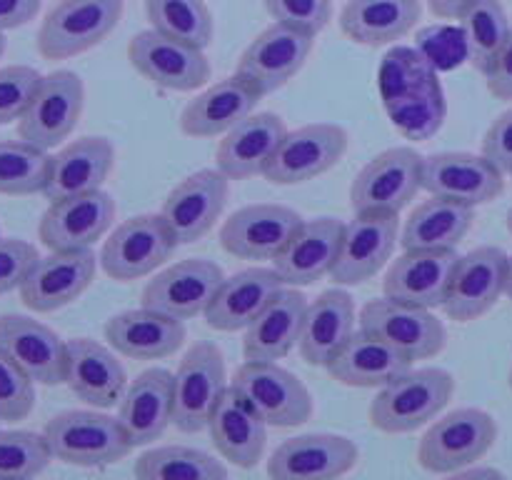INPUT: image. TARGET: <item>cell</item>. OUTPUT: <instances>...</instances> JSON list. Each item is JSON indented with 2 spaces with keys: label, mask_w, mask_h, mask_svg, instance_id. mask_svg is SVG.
Listing matches in <instances>:
<instances>
[{
  "label": "cell",
  "mask_w": 512,
  "mask_h": 480,
  "mask_svg": "<svg viewBox=\"0 0 512 480\" xmlns=\"http://www.w3.org/2000/svg\"><path fill=\"white\" fill-rule=\"evenodd\" d=\"M455 378L443 368H420L383 385L370 403V425L380 433L405 435L423 428L448 408Z\"/></svg>",
  "instance_id": "cell-1"
},
{
  "label": "cell",
  "mask_w": 512,
  "mask_h": 480,
  "mask_svg": "<svg viewBox=\"0 0 512 480\" xmlns=\"http://www.w3.org/2000/svg\"><path fill=\"white\" fill-rule=\"evenodd\" d=\"M43 435L53 458L78 468H105L128 458L133 443L118 418L93 410H65L48 420Z\"/></svg>",
  "instance_id": "cell-2"
},
{
  "label": "cell",
  "mask_w": 512,
  "mask_h": 480,
  "mask_svg": "<svg viewBox=\"0 0 512 480\" xmlns=\"http://www.w3.org/2000/svg\"><path fill=\"white\" fill-rule=\"evenodd\" d=\"M498 438V423L480 408H460L428 428L418 443V463L428 473L455 475L480 463Z\"/></svg>",
  "instance_id": "cell-3"
},
{
  "label": "cell",
  "mask_w": 512,
  "mask_h": 480,
  "mask_svg": "<svg viewBox=\"0 0 512 480\" xmlns=\"http://www.w3.org/2000/svg\"><path fill=\"white\" fill-rule=\"evenodd\" d=\"M123 18V0H60L38 30L45 60H68L103 43Z\"/></svg>",
  "instance_id": "cell-4"
},
{
  "label": "cell",
  "mask_w": 512,
  "mask_h": 480,
  "mask_svg": "<svg viewBox=\"0 0 512 480\" xmlns=\"http://www.w3.org/2000/svg\"><path fill=\"white\" fill-rule=\"evenodd\" d=\"M228 388L225 360L218 345L200 340L190 345L173 373V425L180 433H200L208 428L210 415L218 408Z\"/></svg>",
  "instance_id": "cell-5"
},
{
  "label": "cell",
  "mask_w": 512,
  "mask_h": 480,
  "mask_svg": "<svg viewBox=\"0 0 512 480\" xmlns=\"http://www.w3.org/2000/svg\"><path fill=\"white\" fill-rule=\"evenodd\" d=\"M233 385L270 428H298L313 418V395L303 380L268 360H245Z\"/></svg>",
  "instance_id": "cell-6"
},
{
  "label": "cell",
  "mask_w": 512,
  "mask_h": 480,
  "mask_svg": "<svg viewBox=\"0 0 512 480\" xmlns=\"http://www.w3.org/2000/svg\"><path fill=\"white\" fill-rule=\"evenodd\" d=\"M423 190V155L413 148H390L375 155L353 180V213L400 215Z\"/></svg>",
  "instance_id": "cell-7"
},
{
  "label": "cell",
  "mask_w": 512,
  "mask_h": 480,
  "mask_svg": "<svg viewBox=\"0 0 512 480\" xmlns=\"http://www.w3.org/2000/svg\"><path fill=\"white\" fill-rule=\"evenodd\" d=\"M178 240L170 233L163 215H135L123 220L100 250V268L118 283H133L155 273L173 258Z\"/></svg>",
  "instance_id": "cell-8"
},
{
  "label": "cell",
  "mask_w": 512,
  "mask_h": 480,
  "mask_svg": "<svg viewBox=\"0 0 512 480\" xmlns=\"http://www.w3.org/2000/svg\"><path fill=\"white\" fill-rule=\"evenodd\" d=\"M85 105V85L73 70H55L40 80L33 100L18 118V135L35 148H58L75 130Z\"/></svg>",
  "instance_id": "cell-9"
},
{
  "label": "cell",
  "mask_w": 512,
  "mask_h": 480,
  "mask_svg": "<svg viewBox=\"0 0 512 480\" xmlns=\"http://www.w3.org/2000/svg\"><path fill=\"white\" fill-rule=\"evenodd\" d=\"M360 330L385 340L410 360L435 358L448 345V330L438 315L393 298L370 300L360 310Z\"/></svg>",
  "instance_id": "cell-10"
},
{
  "label": "cell",
  "mask_w": 512,
  "mask_h": 480,
  "mask_svg": "<svg viewBox=\"0 0 512 480\" xmlns=\"http://www.w3.org/2000/svg\"><path fill=\"white\" fill-rule=\"evenodd\" d=\"M128 60L148 83L175 93H190L210 80V60L203 48L168 38L158 30H143L128 45Z\"/></svg>",
  "instance_id": "cell-11"
},
{
  "label": "cell",
  "mask_w": 512,
  "mask_h": 480,
  "mask_svg": "<svg viewBox=\"0 0 512 480\" xmlns=\"http://www.w3.org/2000/svg\"><path fill=\"white\" fill-rule=\"evenodd\" d=\"M508 265V253L495 245H483L460 255L443 303L445 315L455 323H473L490 313L500 295H505Z\"/></svg>",
  "instance_id": "cell-12"
},
{
  "label": "cell",
  "mask_w": 512,
  "mask_h": 480,
  "mask_svg": "<svg viewBox=\"0 0 512 480\" xmlns=\"http://www.w3.org/2000/svg\"><path fill=\"white\" fill-rule=\"evenodd\" d=\"M348 153V133L333 123H310L285 133L265 168V178L275 185H298L328 173Z\"/></svg>",
  "instance_id": "cell-13"
},
{
  "label": "cell",
  "mask_w": 512,
  "mask_h": 480,
  "mask_svg": "<svg viewBox=\"0 0 512 480\" xmlns=\"http://www.w3.org/2000/svg\"><path fill=\"white\" fill-rule=\"evenodd\" d=\"M98 255L85 250H50L35 260L28 278L20 285V300L35 313H55L90 288L98 270Z\"/></svg>",
  "instance_id": "cell-14"
},
{
  "label": "cell",
  "mask_w": 512,
  "mask_h": 480,
  "mask_svg": "<svg viewBox=\"0 0 512 480\" xmlns=\"http://www.w3.org/2000/svg\"><path fill=\"white\" fill-rule=\"evenodd\" d=\"M223 280V268L213 260L185 258L155 275L145 285L140 303L170 318L190 320L208 310Z\"/></svg>",
  "instance_id": "cell-15"
},
{
  "label": "cell",
  "mask_w": 512,
  "mask_h": 480,
  "mask_svg": "<svg viewBox=\"0 0 512 480\" xmlns=\"http://www.w3.org/2000/svg\"><path fill=\"white\" fill-rule=\"evenodd\" d=\"M423 190L478 208L503 195L505 173L485 155L433 153L423 158Z\"/></svg>",
  "instance_id": "cell-16"
},
{
  "label": "cell",
  "mask_w": 512,
  "mask_h": 480,
  "mask_svg": "<svg viewBox=\"0 0 512 480\" xmlns=\"http://www.w3.org/2000/svg\"><path fill=\"white\" fill-rule=\"evenodd\" d=\"M300 225L303 218L288 205H245L223 223L220 245L240 260H275Z\"/></svg>",
  "instance_id": "cell-17"
},
{
  "label": "cell",
  "mask_w": 512,
  "mask_h": 480,
  "mask_svg": "<svg viewBox=\"0 0 512 480\" xmlns=\"http://www.w3.org/2000/svg\"><path fill=\"white\" fill-rule=\"evenodd\" d=\"M113 220L115 200L103 188L53 200L40 218V243L48 250H85L108 233Z\"/></svg>",
  "instance_id": "cell-18"
},
{
  "label": "cell",
  "mask_w": 512,
  "mask_h": 480,
  "mask_svg": "<svg viewBox=\"0 0 512 480\" xmlns=\"http://www.w3.org/2000/svg\"><path fill=\"white\" fill-rule=\"evenodd\" d=\"M228 205V175L215 170H198L180 180L165 198L163 220L178 245H190L215 228Z\"/></svg>",
  "instance_id": "cell-19"
},
{
  "label": "cell",
  "mask_w": 512,
  "mask_h": 480,
  "mask_svg": "<svg viewBox=\"0 0 512 480\" xmlns=\"http://www.w3.org/2000/svg\"><path fill=\"white\" fill-rule=\"evenodd\" d=\"M313 45L315 35L273 23L243 50L235 73L253 80L263 95H270L303 70L305 60L313 53Z\"/></svg>",
  "instance_id": "cell-20"
},
{
  "label": "cell",
  "mask_w": 512,
  "mask_h": 480,
  "mask_svg": "<svg viewBox=\"0 0 512 480\" xmlns=\"http://www.w3.org/2000/svg\"><path fill=\"white\" fill-rule=\"evenodd\" d=\"M358 445L345 435L308 433L288 438L273 450L268 475L275 480H333L358 463Z\"/></svg>",
  "instance_id": "cell-21"
},
{
  "label": "cell",
  "mask_w": 512,
  "mask_h": 480,
  "mask_svg": "<svg viewBox=\"0 0 512 480\" xmlns=\"http://www.w3.org/2000/svg\"><path fill=\"white\" fill-rule=\"evenodd\" d=\"M398 240V215L355 213L345 225L330 278L338 285L368 283L388 263Z\"/></svg>",
  "instance_id": "cell-22"
},
{
  "label": "cell",
  "mask_w": 512,
  "mask_h": 480,
  "mask_svg": "<svg viewBox=\"0 0 512 480\" xmlns=\"http://www.w3.org/2000/svg\"><path fill=\"white\" fill-rule=\"evenodd\" d=\"M265 95L245 75L233 73L190 100L180 113V130L188 138H215L253 115Z\"/></svg>",
  "instance_id": "cell-23"
},
{
  "label": "cell",
  "mask_w": 512,
  "mask_h": 480,
  "mask_svg": "<svg viewBox=\"0 0 512 480\" xmlns=\"http://www.w3.org/2000/svg\"><path fill=\"white\" fill-rule=\"evenodd\" d=\"M458 258V250H405L385 273V298L428 310L443 308Z\"/></svg>",
  "instance_id": "cell-24"
},
{
  "label": "cell",
  "mask_w": 512,
  "mask_h": 480,
  "mask_svg": "<svg viewBox=\"0 0 512 480\" xmlns=\"http://www.w3.org/2000/svg\"><path fill=\"white\" fill-rule=\"evenodd\" d=\"M0 350L40 385L65 383L68 343L28 315H0Z\"/></svg>",
  "instance_id": "cell-25"
},
{
  "label": "cell",
  "mask_w": 512,
  "mask_h": 480,
  "mask_svg": "<svg viewBox=\"0 0 512 480\" xmlns=\"http://www.w3.org/2000/svg\"><path fill=\"white\" fill-rule=\"evenodd\" d=\"M208 428L215 450L228 463L250 470L263 460L268 448V423L233 385L225 388L218 408L210 415Z\"/></svg>",
  "instance_id": "cell-26"
},
{
  "label": "cell",
  "mask_w": 512,
  "mask_h": 480,
  "mask_svg": "<svg viewBox=\"0 0 512 480\" xmlns=\"http://www.w3.org/2000/svg\"><path fill=\"white\" fill-rule=\"evenodd\" d=\"M285 128L283 118L275 113H253L240 120L215 150V163L228 180H248L255 175H265V168L273 160L275 150L283 143Z\"/></svg>",
  "instance_id": "cell-27"
},
{
  "label": "cell",
  "mask_w": 512,
  "mask_h": 480,
  "mask_svg": "<svg viewBox=\"0 0 512 480\" xmlns=\"http://www.w3.org/2000/svg\"><path fill=\"white\" fill-rule=\"evenodd\" d=\"M345 223L335 218L303 220L298 233L290 238L283 253L273 260L285 285H313L333 273L343 243Z\"/></svg>",
  "instance_id": "cell-28"
},
{
  "label": "cell",
  "mask_w": 512,
  "mask_h": 480,
  "mask_svg": "<svg viewBox=\"0 0 512 480\" xmlns=\"http://www.w3.org/2000/svg\"><path fill=\"white\" fill-rule=\"evenodd\" d=\"M65 385L83 403L93 408H115L128 388V375L123 363L105 345L90 338L68 340V363H65Z\"/></svg>",
  "instance_id": "cell-29"
},
{
  "label": "cell",
  "mask_w": 512,
  "mask_h": 480,
  "mask_svg": "<svg viewBox=\"0 0 512 480\" xmlns=\"http://www.w3.org/2000/svg\"><path fill=\"white\" fill-rule=\"evenodd\" d=\"M118 420L133 448L155 443L173 423V373L143 370L120 398Z\"/></svg>",
  "instance_id": "cell-30"
},
{
  "label": "cell",
  "mask_w": 512,
  "mask_h": 480,
  "mask_svg": "<svg viewBox=\"0 0 512 480\" xmlns=\"http://www.w3.org/2000/svg\"><path fill=\"white\" fill-rule=\"evenodd\" d=\"M355 300L340 288L323 290L305 310L303 330L298 338L300 358L313 368H328L338 350L355 333Z\"/></svg>",
  "instance_id": "cell-31"
},
{
  "label": "cell",
  "mask_w": 512,
  "mask_h": 480,
  "mask_svg": "<svg viewBox=\"0 0 512 480\" xmlns=\"http://www.w3.org/2000/svg\"><path fill=\"white\" fill-rule=\"evenodd\" d=\"M105 340L125 358L163 360L185 343V325L158 310H125L105 323Z\"/></svg>",
  "instance_id": "cell-32"
},
{
  "label": "cell",
  "mask_w": 512,
  "mask_h": 480,
  "mask_svg": "<svg viewBox=\"0 0 512 480\" xmlns=\"http://www.w3.org/2000/svg\"><path fill=\"white\" fill-rule=\"evenodd\" d=\"M115 163V148L108 138L88 135L50 155V173L43 195L53 200L100 190Z\"/></svg>",
  "instance_id": "cell-33"
},
{
  "label": "cell",
  "mask_w": 512,
  "mask_h": 480,
  "mask_svg": "<svg viewBox=\"0 0 512 480\" xmlns=\"http://www.w3.org/2000/svg\"><path fill=\"white\" fill-rule=\"evenodd\" d=\"M283 285V278L275 268L240 270L223 280L205 310V320L210 328L220 330V333H235V330L248 328Z\"/></svg>",
  "instance_id": "cell-34"
},
{
  "label": "cell",
  "mask_w": 512,
  "mask_h": 480,
  "mask_svg": "<svg viewBox=\"0 0 512 480\" xmlns=\"http://www.w3.org/2000/svg\"><path fill=\"white\" fill-rule=\"evenodd\" d=\"M305 310H308V298L303 293L280 288L260 310L258 318L245 328V360H268V363L283 360L298 345Z\"/></svg>",
  "instance_id": "cell-35"
},
{
  "label": "cell",
  "mask_w": 512,
  "mask_h": 480,
  "mask_svg": "<svg viewBox=\"0 0 512 480\" xmlns=\"http://www.w3.org/2000/svg\"><path fill=\"white\" fill-rule=\"evenodd\" d=\"M413 368V360L385 340L355 330L353 338L328 363L330 378L348 388H383Z\"/></svg>",
  "instance_id": "cell-36"
},
{
  "label": "cell",
  "mask_w": 512,
  "mask_h": 480,
  "mask_svg": "<svg viewBox=\"0 0 512 480\" xmlns=\"http://www.w3.org/2000/svg\"><path fill=\"white\" fill-rule=\"evenodd\" d=\"M420 0H348L340 13V33L358 45L395 43L418 25Z\"/></svg>",
  "instance_id": "cell-37"
},
{
  "label": "cell",
  "mask_w": 512,
  "mask_h": 480,
  "mask_svg": "<svg viewBox=\"0 0 512 480\" xmlns=\"http://www.w3.org/2000/svg\"><path fill=\"white\" fill-rule=\"evenodd\" d=\"M475 208L438 198L420 203L400 230L403 250H458L460 240L473 228Z\"/></svg>",
  "instance_id": "cell-38"
},
{
  "label": "cell",
  "mask_w": 512,
  "mask_h": 480,
  "mask_svg": "<svg viewBox=\"0 0 512 480\" xmlns=\"http://www.w3.org/2000/svg\"><path fill=\"white\" fill-rule=\"evenodd\" d=\"M390 123L408 140H430L445 123L448 103L438 73L415 88L383 100Z\"/></svg>",
  "instance_id": "cell-39"
},
{
  "label": "cell",
  "mask_w": 512,
  "mask_h": 480,
  "mask_svg": "<svg viewBox=\"0 0 512 480\" xmlns=\"http://www.w3.org/2000/svg\"><path fill=\"white\" fill-rule=\"evenodd\" d=\"M133 473L140 480H225L228 468L223 460L185 445L153 448L135 460Z\"/></svg>",
  "instance_id": "cell-40"
},
{
  "label": "cell",
  "mask_w": 512,
  "mask_h": 480,
  "mask_svg": "<svg viewBox=\"0 0 512 480\" xmlns=\"http://www.w3.org/2000/svg\"><path fill=\"white\" fill-rule=\"evenodd\" d=\"M145 15L158 33L195 48L213 43L215 23L205 0H145Z\"/></svg>",
  "instance_id": "cell-41"
},
{
  "label": "cell",
  "mask_w": 512,
  "mask_h": 480,
  "mask_svg": "<svg viewBox=\"0 0 512 480\" xmlns=\"http://www.w3.org/2000/svg\"><path fill=\"white\" fill-rule=\"evenodd\" d=\"M460 23H463L470 65H473L478 73L485 75L512 30L508 23V13H505L500 0H478V3L460 18Z\"/></svg>",
  "instance_id": "cell-42"
},
{
  "label": "cell",
  "mask_w": 512,
  "mask_h": 480,
  "mask_svg": "<svg viewBox=\"0 0 512 480\" xmlns=\"http://www.w3.org/2000/svg\"><path fill=\"white\" fill-rule=\"evenodd\" d=\"M50 173L48 150L25 140H0V193L33 195L43 193Z\"/></svg>",
  "instance_id": "cell-43"
},
{
  "label": "cell",
  "mask_w": 512,
  "mask_h": 480,
  "mask_svg": "<svg viewBox=\"0 0 512 480\" xmlns=\"http://www.w3.org/2000/svg\"><path fill=\"white\" fill-rule=\"evenodd\" d=\"M53 460L48 438L30 430H0V480H28Z\"/></svg>",
  "instance_id": "cell-44"
},
{
  "label": "cell",
  "mask_w": 512,
  "mask_h": 480,
  "mask_svg": "<svg viewBox=\"0 0 512 480\" xmlns=\"http://www.w3.org/2000/svg\"><path fill=\"white\" fill-rule=\"evenodd\" d=\"M435 73H438L435 65L418 48H393L383 58V65H380V98L385 100L405 93V90L415 88V85H420Z\"/></svg>",
  "instance_id": "cell-45"
},
{
  "label": "cell",
  "mask_w": 512,
  "mask_h": 480,
  "mask_svg": "<svg viewBox=\"0 0 512 480\" xmlns=\"http://www.w3.org/2000/svg\"><path fill=\"white\" fill-rule=\"evenodd\" d=\"M35 383L8 353L0 350V420H23L33 413Z\"/></svg>",
  "instance_id": "cell-46"
},
{
  "label": "cell",
  "mask_w": 512,
  "mask_h": 480,
  "mask_svg": "<svg viewBox=\"0 0 512 480\" xmlns=\"http://www.w3.org/2000/svg\"><path fill=\"white\" fill-rule=\"evenodd\" d=\"M43 75L28 65H8L0 70V125H8L25 113Z\"/></svg>",
  "instance_id": "cell-47"
},
{
  "label": "cell",
  "mask_w": 512,
  "mask_h": 480,
  "mask_svg": "<svg viewBox=\"0 0 512 480\" xmlns=\"http://www.w3.org/2000/svg\"><path fill=\"white\" fill-rule=\"evenodd\" d=\"M275 23L318 35L333 20V0H263Z\"/></svg>",
  "instance_id": "cell-48"
},
{
  "label": "cell",
  "mask_w": 512,
  "mask_h": 480,
  "mask_svg": "<svg viewBox=\"0 0 512 480\" xmlns=\"http://www.w3.org/2000/svg\"><path fill=\"white\" fill-rule=\"evenodd\" d=\"M418 50L435 65V70L453 68L455 63L468 58V45H465L463 28L458 33V30L448 28V25L425 28L418 35Z\"/></svg>",
  "instance_id": "cell-49"
},
{
  "label": "cell",
  "mask_w": 512,
  "mask_h": 480,
  "mask_svg": "<svg viewBox=\"0 0 512 480\" xmlns=\"http://www.w3.org/2000/svg\"><path fill=\"white\" fill-rule=\"evenodd\" d=\"M38 258V250L25 240L0 238V295L20 288Z\"/></svg>",
  "instance_id": "cell-50"
},
{
  "label": "cell",
  "mask_w": 512,
  "mask_h": 480,
  "mask_svg": "<svg viewBox=\"0 0 512 480\" xmlns=\"http://www.w3.org/2000/svg\"><path fill=\"white\" fill-rule=\"evenodd\" d=\"M483 155L505 175H512V108L498 115L488 128L483 138Z\"/></svg>",
  "instance_id": "cell-51"
},
{
  "label": "cell",
  "mask_w": 512,
  "mask_h": 480,
  "mask_svg": "<svg viewBox=\"0 0 512 480\" xmlns=\"http://www.w3.org/2000/svg\"><path fill=\"white\" fill-rule=\"evenodd\" d=\"M488 80V90L498 100H512V30L508 40L503 43V48L495 55L493 65L485 73Z\"/></svg>",
  "instance_id": "cell-52"
},
{
  "label": "cell",
  "mask_w": 512,
  "mask_h": 480,
  "mask_svg": "<svg viewBox=\"0 0 512 480\" xmlns=\"http://www.w3.org/2000/svg\"><path fill=\"white\" fill-rule=\"evenodd\" d=\"M38 10L40 0H0V33L30 23Z\"/></svg>",
  "instance_id": "cell-53"
},
{
  "label": "cell",
  "mask_w": 512,
  "mask_h": 480,
  "mask_svg": "<svg viewBox=\"0 0 512 480\" xmlns=\"http://www.w3.org/2000/svg\"><path fill=\"white\" fill-rule=\"evenodd\" d=\"M478 0H428L430 10L440 20H460Z\"/></svg>",
  "instance_id": "cell-54"
},
{
  "label": "cell",
  "mask_w": 512,
  "mask_h": 480,
  "mask_svg": "<svg viewBox=\"0 0 512 480\" xmlns=\"http://www.w3.org/2000/svg\"><path fill=\"white\" fill-rule=\"evenodd\" d=\"M458 478H500V470H495V468H473V465H468V468H463V470H458Z\"/></svg>",
  "instance_id": "cell-55"
},
{
  "label": "cell",
  "mask_w": 512,
  "mask_h": 480,
  "mask_svg": "<svg viewBox=\"0 0 512 480\" xmlns=\"http://www.w3.org/2000/svg\"><path fill=\"white\" fill-rule=\"evenodd\" d=\"M505 295L512 300V258H510V265H508V283H505Z\"/></svg>",
  "instance_id": "cell-56"
},
{
  "label": "cell",
  "mask_w": 512,
  "mask_h": 480,
  "mask_svg": "<svg viewBox=\"0 0 512 480\" xmlns=\"http://www.w3.org/2000/svg\"><path fill=\"white\" fill-rule=\"evenodd\" d=\"M3 53H5V38L3 33H0V58H3Z\"/></svg>",
  "instance_id": "cell-57"
},
{
  "label": "cell",
  "mask_w": 512,
  "mask_h": 480,
  "mask_svg": "<svg viewBox=\"0 0 512 480\" xmlns=\"http://www.w3.org/2000/svg\"><path fill=\"white\" fill-rule=\"evenodd\" d=\"M508 230L512 233V210L508 213Z\"/></svg>",
  "instance_id": "cell-58"
},
{
  "label": "cell",
  "mask_w": 512,
  "mask_h": 480,
  "mask_svg": "<svg viewBox=\"0 0 512 480\" xmlns=\"http://www.w3.org/2000/svg\"><path fill=\"white\" fill-rule=\"evenodd\" d=\"M510 388H512V370H510Z\"/></svg>",
  "instance_id": "cell-59"
}]
</instances>
